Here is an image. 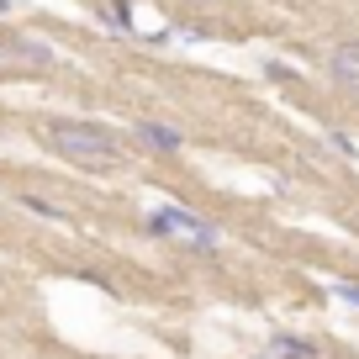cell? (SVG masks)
I'll return each mask as SVG.
<instances>
[{"instance_id": "1", "label": "cell", "mask_w": 359, "mask_h": 359, "mask_svg": "<svg viewBox=\"0 0 359 359\" xmlns=\"http://www.w3.org/2000/svg\"><path fill=\"white\" fill-rule=\"evenodd\" d=\"M43 143L53 148L58 158H69V164H79V169H95V175H111V169L127 164L122 143H116L106 127L79 122V116H53V122H43Z\"/></svg>"}, {"instance_id": "2", "label": "cell", "mask_w": 359, "mask_h": 359, "mask_svg": "<svg viewBox=\"0 0 359 359\" xmlns=\"http://www.w3.org/2000/svg\"><path fill=\"white\" fill-rule=\"evenodd\" d=\"M148 233L169 238V243H180V248H196V254H212V248L222 243L217 222L201 217V212H191V206H158V212H148Z\"/></svg>"}, {"instance_id": "3", "label": "cell", "mask_w": 359, "mask_h": 359, "mask_svg": "<svg viewBox=\"0 0 359 359\" xmlns=\"http://www.w3.org/2000/svg\"><path fill=\"white\" fill-rule=\"evenodd\" d=\"M53 64V48L32 43V37H0V74H16V69H48Z\"/></svg>"}, {"instance_id": "4", "label": "cell", "mask_w": 359, "mask_h": 359, "mask_svg": "<svg viewBox=\"0 0 359 359\" xmlns=\"http://www.w3.org/2000/svg\"><path fill=\"white\" fill-rule=\"evenodd\" d=\"M133 143L137 148H148V154H180V148H185V133H180V127H169V122H137L133 127Z\"/></svg>"}, {"instance_id": "5", "label": "cell", "mask_w": 359, "mask_h": 359, "mask_svg": "<svg viewBox=\"0 0 359 359\" xmlns=\"http://www.w3.org/2000/svg\"><path fill=\"white\" fill-rule=\"evenodd\" d=\"M327 74H333L338 85L359 90V43H338L333 53H327Z\"/></svg>"}, {"instance_id": "6", "label": "cell", "mask_w": 359, "mask_h": 359, "mask_svg": "<svg viewBox=\"0 0 359 359\" xmlns=\"http://www.w3.org/2000/svg\"><path fill=\"white\" fill-rule=\"evenodd\" d=\"M269 348H275V359H317V344H306V338H291V333H280Z\"/></svg>"}, {"instance_id": "7", "label": "cell", "mask_w": 359, "mask_h": 359, "mask_svg": "<svg viewBox=\"0 0 359 359\" xmlns=\"http://www.w3.org/2000/svg\"><path fill=\"white\" fill-rule=\"evenodd\" d=\"M101 16H106L111 27H122V32H133V11H127V0H106Z\"/></svg>"}, {"instance_id": "8", "label": "cell", "mask_w": 359, "mask_h": 359, "mask_svg": "<svg viewBox=\"0 0 359 359\" xmlns=\"http://www.w3.org/2000/svg\"><path fill=\"white\" fill-rule=\"evenodd\" d=\"M22 206H27V212H37V217H64V206L43 201V196H22Z\"/></svg>"}, {"instance_id": "9", "label": "cell", "mask_w": 359, "mask_h": 359, "mask_svg": "<svg viewBox=\"0 0 359 359\" xmlns=\"http://www.w3.org/2000/svg\"><path fill=\"white\" fill-rule=\"evenodd\" d=\"M333 291H338V296H344V302H348V306H359V280H338V285H333Z\"/></svg>"}, {"instance_id": "10", "label": "cell", "mask_w": 359, "mask_h": 359, "mask_svg": "<svg viewBox=\"0 0 359 359\" xmlns=\"http://www.w3.org/2000/svg\"><path fill=\"white\" fill-rule=\"evenodd\" d=\"M333 148H338V154H348V158H359V148H354V143H348V137H344V133H333Z\"/></svg>"}, {"instance_id": "11", "label": "cell", "mask_w": 359, "mask_h": 359, "mask_svg": "<svg viewBox=\"0 0 359 359\" xmlns=\"http://www.w3.org/2000/svg\"><path fill=\"white\" fill-rule=\"evenodd\" d=\"M259 359H275V354H259Z\"/></svg>"}, {"instance_id": "12", "label": "cell", "mask_w": 359, "mask_h": 359, "mask_svg": "<svg viewBox=\"0 0 359 359\" xmlns=\"http://www.w3.org/2000/svg\"><path fill=\"white\" fill-rule=\"evenodd\" d=\"M0 6H6V0H0Z\"/></svg>"}]
</instances>
